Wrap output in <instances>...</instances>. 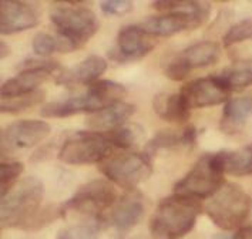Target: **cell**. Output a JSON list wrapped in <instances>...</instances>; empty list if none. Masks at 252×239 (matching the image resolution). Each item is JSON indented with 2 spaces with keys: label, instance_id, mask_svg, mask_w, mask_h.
Returning a JSON list of instances; mask_svg holds the SVG:
<instances>
[{
  "label": "cell",
  "instance_id": "obj_1",
  "mask_svg": "<svg viewBox=\"0 0 252 239\" xmlns=\"http://www.w3.org/2000/svg\"><path fill=\"white\" fill-rule=\"evenodd\" d=\"M201 212L198 199L173 195L159 202L150 221L153 239H180L194 228Z\"/></svg>",
  "mask_w": 252,
  "mask_h": 239
},
{
  "label": "cell",
  "instance_id": "obj_2",
  "mask_svg": "<svg viewBox=\"0 0 252 239\" xmlns=\"http://www.w3.org/2000/svg\"><path fill=\"white\" fill-rule=\"evenodd\" d=\"M44 188L41 181L29 177L14 184L6 195L1 197L0 224L3 228L34 226L43 201Z\"/></svg>",
  "mask_w": 252,
  "mask_h": 239
},
{
  "label": "cell",
  "instance_id": "obj_3",
  "mask_svg": "<svg viewBox=\"0 0 252 239\" xmlns=\"http://www.w3.org/2000/svg\"><path fill=\"white\" fill-rule=\"evenodd\" d=\"M124 94L126 89L119 83L111 80H97L89 84V90L81 95L46 104L41 108V116L63 119L77 113H95L104 107L119 103Z\"/></svg>",
  "mask_w": 252,
  "mask_h": 239
},
{
  "label": "cell",
  "instance_id": "obj_4",
  "mask_svg": "<svg viewBox=\"0 0 252 239\" xmlns=\"http://www.w3.org/2000/svg\"><path fill=\"white\" fill-rule=\"evenodd\" d=\"M50 20L59 33V52L77 50L93 37L100 27L93 10L76 3L54 9Z\"/></svg>",
  "mask_w": 252,
  "mask_h": 239
},
{
  "label": "cell",
  "instance_id": "obj_5",
  "mask_svg": "<svg viewBox=\"0 0 252 239\" xmlns=\"http://www.w3.org/2000/svg\"><path fill=\"white\" fill-rule=\"evenodd\" d=\"M252 209L250 195L235 184H224L205 205V212L221 229H241Z\"/></svg>",
  "mask_w": 252,
  "mask_h": 239
},
{
  "label": "cell",
  "instance_id": "obj_6",
  "mask_svg": "<svg viewBox=\"0 0 252 239\" xmlns=\"http://www.w3.org/2000/svg\"><path fill=\"white\" fill-rule=\"evenodd\" d=\"M116 146L108 133L81 131L68 137L59 151V159L70 165L103 162L111 157Z\"/></svg>",
  "mask_w": 252,
  "mask_h": 239
},
{
  "label": "cell",
  "instance_id": "obj_7",
  "mask_svg": "<svg viewBox=\"0 0 252 239\" xmlns=\"http://www.w3.org/2000/svg\"><path fill=\"white\" fill-rule=\"evenodd\" d=\"M224 173L220 170L214 154H204L175 186L174 194L188 198H210L224 185Z\"/></svg>",
  "mask_w": 252,
  "mask_h": 239
},
{
  "label": "cell",
  "instance_id": "obj_8",
  "mask_svg": "<svg viewBox=\"0 0 252 239\" xmlns=\"http://www.w3.org/2000/svg\"><path fill=\"white\" fill-rule=\"evenodd\" d=\"M100 170L110 181L123 188H133L153 173L150 157L138 152H123L104 159Z\"/></svg>",
  "mask_w": 252,
  "mask_h": 239
},
{
  "label": "cell",
  "instance_id": "obj_9",
  "mask_svg": "<svg viewBox=\"0 0 252 239\" xmlns=\"http://www.w3.org/2000/svg\"><path fill=\"white\" fill-rule=\"evenodd\" d=\"M116 204V189L104 179H94L86 184L62 207V212H74L100 218L101 212Z\"/></svg>",
  "mask_w": 252,
  "mask_h": 239
},
{
  "label": "cell",
  "instance_id": "obj_10",
  "mask_svg": "<svg viewBox=\"0 0 252 239\" xmlns=\"http://www.w3.org/2000/svg\"><path fill=\"white\" fill-rule=\"evenodd\" d=\"M221 49L215 41H199L174 56L165 66L167 77L175 81L184 80L194 70L218 63Z\"/></svg>",
  "mask_w": 252,
  "mask_h": 239
},
{
  "label": "cell",
  "instance_id": "obj_11",
  "mask_svg": "<svg viewBox=\"0 0 252 239\" xmlns=\"http://www.w3.org/2000/svg\"><path fill=\"white\" fill-rule=\"evenodd\" d=\"M50 133H52L50 125L41 120L14 121L1 131V140H0L1 152L9 154V152L34 147L44 138H47Z\"/></svg>",
  "mask_w": 252,
  "mask_h": 239
},
{
  "label": "cell",
  "instance_id": "obj_12",
  "mask_svg": "<svg viewBox=\"0 0 252 239\" xmlns=\"http://www.w3.org/2000/svg\"><path fill=\"white\" fill-rule=\"evenodd\" d=\"M231 91L215 79L211 77H202L189 81L183 86L180 95L188 107V110L192 108H204V107H214L218 104L226 103L229 100Z\"/></svg>",
  "mask_w": 252,
  "mask_h": 239
},
{
  "label": "cell",
  "instance_id": "obj_13",
  "mask_svg": "<svg viewBox=\"0 0 252 239\" xmlns=\"http://www.w3.org/2000/svg\"><path fill=\"white\" fill-rule=\"evenodd\" d=\"M39 10L25 1L3 0L0 3V31L1 34L19 33L39 25Z\"/></svg>",
  "mask_w": 252,
  "mask_h": 239
},
{
  "label": "cell",
  "instance_id": "obj_14",
  "mask_svg": "<svg viewBox=\"0 0 252 239\" xmlns=\"http://www.w3.org/2000/svg\"><path fill=\"white\" fill-rule=\"evenodd\" d=\"M156 43L148 39L138 25L123 27L117 36V46L111 52V57L120 63L140 60L154 49Z\"/></svg>",
  "mask_w": 252,
  "mask_h": 239
},
{
  "label": "cell",
  "instance_id": "obj_15",
  "mask_svg": "<svg viewBox=\"0 0 252 239\" xmlns=\"http://www.w3.org/2000/svg\"><path fill=\"white\" fill-rule=\"evenodd\" d=\"M146 213V201L141 192L130 191L124 194L116 204L110 213L111 224L119 235H126L137 225Z\"/></svg>",
  "mask_w": 252,
  "mask_h": 239
},
{
  "label": "cell",
  "instance_id": "obj_16",
  "mask_svg": "<svg viewBox=\"0 0 252 239\" xmlns=\"http://www.w3.org/2000/svg\"><path fill=\"white\" fill-rule=\"evenodd\" d=\"M204 20L195 17L192 14L180 13V12H167L158 16L148 17L146 22H143L138 26L143 29V31L148 36H161L168 37L178 31L194 29L201 26Z\"/></svg>",
  "mask_w": 252,
  "mask_h": 239
},
{
  "label": "cell",
  "instance_id": "obj_17",
  "mask_svg": "<svg viewBox=\"0 0 252 239\" xmlns=\"http://www.w3.org/2000/svg\"><path fill=\"white\" fill-rule=\"evenodd\" d=\"M107 70V61L100 56H90L70 70L59 71L56 83L62 86L92 84Z\"/></svg>",
  "mask_w": 252,
  "mask_h": 239
},
{
  "label": "cell",
  "instance_id": "obj_18",
  "mask_svg": "<svg viewBox=\"0 0 252 239\" xmlns=\"http://www.w3.org/2000/svg\"><path fill=\"white\" fill-rule=\"evenodd\" d=\"M135 113V107L130 103H114L111 106H107L95 113H92L87 120L86 124L92 130H116L119 127H123V124Z\"/></svg>",
  "mask_w": 252,
  "mask_h": 239
},
{
  "label": "cell",
  "instance_id": "obj_19",
  "mask_svg": "<svg viewBox=\"0 0 252 239\" xmlns=\"http://www.w3.org/2000/svg\"><path fill=\"white\" fill-rule=\"evenodd\" d=\"M215 161L224 174L244 177L252 174V146H247L237 151H220Z\"/></svg>",
  "mask_w": 252,
  "mask_h": 239
},
{
  "label": "cell",
  "instance_id": "obj_20",
  "mask_svg": "<svg viewBox=\"0 0 252 239\" xmlns=\"http://www.w3.org/2000/svg\"><path fill=\"white\" fill-rule=\"evenodd\" d=\"M215 79L218 80L226 90H241L252 84V59L237 60L232 64L222 68Z\"/></svg>",
  "mask_w": 252,
  "mask_h": 239
},
{
  "label": "cell",
  "instance_id": "obj_21",
  "mask_svg": "<svg viewBox=\"0 0 252 239\" xmlns=\"http://www.w3.org/2000/svg\"><path fill=\"white\" fill-rule=\"evenodd\" d=\"M49 74L43 71H20L19 76L6 80L1 86V98H13L39 90Z\"/></svg>",
  "mask_w": 252,
  "mask_h": 239
},
{
  "label": "cell",
  "instance_id": "obj_22",
  "mask_svg": "<svg viewBox=\"0 0 252 239\" xmlns=\"http://www.w3.org/2000/svg\"><path fill=\"white\" fill-rule=\"evenodd\" d=\"M153 106L161 119L167 120L170 122H184L189 117V110L184 104L180 93L157 94L153 101Z\"/></svg>",
  "mask_w": 252,
  "mask_h": 239
},
{
  "label": "cell",
  "instance_id": "obj_23",
  "mask_svg": "<svg viewBox=\"0 0 252 239\" xmlns=\"http://www.w3.org/2000/svg\"><path fill=\"white\" fill-rule=\"evenodd\" d=\"M252 117V97L231 98L224 107L222 128H237Z\"/></svg>",
  "mask_w": 252,
  "mask_h": 239
},
{
  "label": "cell",
  "instance_id": "obj_24",
  "mask_svg": "<svg viewBox=\"0 0 252 239\" xmlns=\"http://www.w3.org/2000/svg\"><path fill=\"white\" fill-rule=\"evenodd\" d=\"M153 7L157 9L161 13H167V12H180V13H188L199 17L201 20H207L210 12H211V6L210 3L205 1H181V0H158L153 3Z\"/></svg>",
  "mask_w": 252,
  "mask_h": 239
},
{
  "label": "cell",
  "instance_id": "obj_25",
  "mask_svg": "<svg viewBox=\"0 0 252 239\" xmlns=\"http://www.w3.org/2000/svg\"><path fill=\"white\" fill-rule=\"evenodd\" d=\"M103 231V219L93 218L87 222L67 228L59 234L57 239H98Z\"/></svg>",
  "mask_w": 252,
  "mask_h": 239
},
{
  "label": "cell",
  "instance_id": "obj_26",
  "mask_svg": "<svg viewBox=\"0 0 252 239\" xmlns=\"http://www.w3.org/2000/svg\"><path fill=\"white\" fill-rule=\"evenodd\" d=\"M44 97H46L44 91L39 89L33 93L23 94V95L13 97V98H1L0 108L3 113H19V111H23V110L30 108V107L43 103Z\"/></svg>",
  "mask_w": 252,
  "mask_h": 239
},
{
  "label": "cell",
  "instance_id": "obj_27",
  "mask_svg": "<svg viewBox=\"0 0 252 239\" xmlns=\"http://www.w3.org/2000/svg\"><path fill=\"white\" fill-rule=\"evenodd\" d=\"M178 146H187L188 147V143H187L186 137H184V131L180 134L171 133V131H161L157 135H154L146 147V154L150 157V155H154L157 151L159 149H165V148H173V147Z\"/></svg>",
  "mask_w": 252,
  "mask_h": 239
},
{
  "label": "cell",
  "instance_id": "obj_28",
  "mask_svg": "<svg viewBox=\"0 0 252 239\" xmlns=\"http://www.w3.org/2000/svg\"><path fill=\"white\" fill-rule=\"evenodd\" d=\"M107 133L110 135L116 148H121V149H127V148L133 147L141 135V131H140V128H137V125H123V127H119V128L107 131Z\"/></svg>",
  "mask_w": 252,
  "mask_h": 239
},
{
  "label": "cell",
  "instance_id": "obj_29",
  "mask_svg": "<svg viewBox=\"0 0 252 239\" xmlns=\"http://www.w3.org/2000/svg\"><path fill=\"white\" fill-rule=\"evenodd\" d=\"M252 39V17L244 19L234 26H231L224 34V46L229 47L241 41Z\"/></svg>",
  "mask_w": 252,
  "mask_h": 239
},
{
  "label": "cell",
  "instance_id": "obj_30",
  "mask_svg": "<svg viewBox=\"0 0 252 239\" xmlns=\"http://www.w3.org/2000/svg\"><path fill=\"white\" fill-rule=\"evenodd\" d=\"M25 167L19 161H3L1 162V197L9 192L16 179L23 173Z\"/></svg>",
  "mask_w": 252,
  "mask_h": 239
},
{
  "label": "cell",
  "instance_id": "obj_31",
  "mask_svg": "<svg viewBox=\"0 0 252 239\" xmlns=\"http://www.w3.org/2000/svg\"><path fill=\"white\" fill-rule=\"evenodd\" d=\"M19 71H43L47 74H52L54 71H62L60 64L53 59H26L19 66Z\"/></svg>",
  "mask_w": 252,
  "mask_h": 239
},
{
  "label": "cell",
  "instance_id": "obj_32",
  "mask_svg": "<svg viewBox=\"0 0 252 239\" xmlns=\"http://www.w3.org/2000/svg\"><path fill=\"white\" fill-rule=\"evenodd\" d=\"M33 50L40 57H49L59 50V41L50 34L39 33L33 39Z\"/></svg>",
  "mask_w": 252,
  "mask_h": 239
},
{
  "label": "cell",
  "instance_id": "obj_33",
  "mask_svg": "<svg viewBox=\"0 0 252 239\" xmlns=\"http://www.w3.org/2000/svg\"><path fill=\"white\" fill-rule=\"evenodd\" d=\"M100 9L108 16H121L133 9V1L128 0H104L100 3Z\"/></svg>",
  "mask_w": 252,
  "mask_h": 239
},
{
  "label": "cell",
  "instance_id": "obj_34",
  "mask_svg": "<svg viewBox=\"0 0 252 239\" xmlns=\"http://www.w3.org/2000/svg\"><path fill=\"white\" fill-rule=\"evenodd\" d=\"M231 239H252V228H242Z\"/></svg>",
  "mask_w": 252,
  "mask_h": 239
},
{
  "label": "cell",
  "instance_id": "obj_35",
  "mask_svg": "<svg viewBox=\"0 0 252 239\" xmlns=\"http://www.w3.org/2000/svg\"><path fill=\"white\" fill-rule=\"evenodd\" d=\"M10 52H12V50H10V47L7 46V43H6V41H1V43H0V59L4 60V59L10 54Z\"/></svg>",
  "mask_w": 252,
  "mask_h": 239
},
{
  "label": "cell",
  "instance_id": "obj_36",
  "mask_svg": "<svg viewBox=\"0 0 252 239\" xmlns=\"http://www.w3.org/2000/svg\"><path fill=\"white\" fill-rule=\"evenodd\" d=\"M214 239H229V237H226V235H217Z\"/></svg>",
  "mask_w": 252,
  "mask_h": 239
},
{
  "label": "cell",
  "instance_id": "obj_37",
  "mask_svg": "<svg viewBox=\"0 0 252 239\" xmlns=\"http://www.w3.org/2000/svg\"><path fill=\"white\" fill-rule=\"evenodd\" d=\"M133 239H146L144 237H140V238H133Z\"/></svg>",
  "mask_w": 252,
  "mask_h": 239
}]
</instances>
